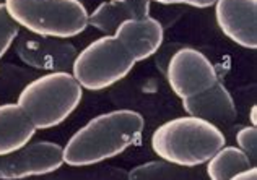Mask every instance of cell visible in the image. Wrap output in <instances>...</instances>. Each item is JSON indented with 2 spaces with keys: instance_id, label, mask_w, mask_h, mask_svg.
<instances>
[{
  "instance_id": "7a4b0ae2",
  "label": "cell",
  "mask_w": 257,
  "mask_h": 180,
  "mask_svg": "<svg viewBox=\"0 0 257 180\" xmlns=\"http://www.w3.org/2000/svg\"><path fill=\"white\" fill-rule=\"evenodd\" d=\"M152 150L160 159L182 168H199L226 144L216 125L199 117H178L161 124L152 135Z\"/></svg>"
},
{
  "instance_id": "cb8c5ba5",
  "label": "cell",
  "mask_w": 257,
  "mask_h": 180,
  "mask_svg": "<svg viewBox=\"0 0 257 180\" xmlns=\"http://www.w3.org/2000/svg\"><path fill=\"white\" fill-rule=\"evenodd\" d=\"M80 2H85V0H80Z\"/></svg>"
},
{
  "instance_id": "6da1fadb",
  "label": "cell",
  "mask_w": 257,
  "mask_h": 180,
  "mask_svg": "<svg viewBox=\"0 0 257 180\" xmlns=\"http://www.w3.org/2000/svg\"><path fill=\"white\" fill-rule=\"evenodd\" d=\"M144 130V116L132 109L99 114L70 136L62 148L64 164L75 168L103 164L137 144Z\"/></svg>"
},
{
  "instance_id": "8992f818",
  "label": "cell",
  "mask_w": 257,
  "mask_h": 180,
  "mask_svg": "<svg viewBox=\"0 0 257 180\" xmlns=\"http://www.w3.org/2000/svg\"><path fill=\"white\" fill-rule=\"evenodd\" d=\"M165 78L174 94L181 99L202 94L220 82L212 60L204 52L189 46L176 50L166 66Z\"/></svg>"
},
{
  "instance_id": "8fae6325",
  "label": "cell",
  "mask_w": 257,
  "mask_h": 180,
  "mask_svg": "<svg viewBox=\"0 0 257 180\" xmlns=\"http://www.w3.org/2000/svg\"><path fill=\"white\" fill-rule=\"evenodd\" d=\"M182 109L187 116L204 118L218 128L223 125H231L238 116L231 92L221 82L215 83L202 94L182 99Z\"/></svg>"
},
{
  "instance_id": "4fadbf2b",
  "label": "cell",
  "mask_w": 257,
  "mask_h": 180,
  "mask_svg": "<svg viewBox=\"0 0 257 180\" xmlns=\"http://www.w3.org/2000/svg\"><path fill=\"white\" fill-rule=\"evenodd\" d=\"M35 132V125L17 102L0 104V156L28 144Z\"/></svg>"
},
{
  "instance_id": "5b68a950",
  "label": "cell",
  "mask_w": 257,
  "mask_h": 180,
  "mask_svg": "<svg viewBox=\"0 0 257 180\" xmlns=\"http://www.w3.org/2000/svg\"><path fill=\"white\" fill-rule=\"evenodd\" d=\"M135 60L112 34L94 39L77 52L72 75L88 91H103L132 72Z\"/></svg>"
},
{
  "instance_id": "d6986e66",
  "label": "cell",
  "mask_w": 257,
  "mask_h": 180,
  "mask_svg": "<svg viewBox=\"0 0 257 180\" xmlns=\"http://www.w3.org/2000/svg\"><path fill=\"white\" fill-rule=\"evenodd\" d=\"M236 146L246 152L247 158L251 159V162L255 166L257 161V128L252 125L241 126L236 132Z\"/></svg>"
},
{
  "instance_id": "52a82bcc",
  "label": "cell",
  "mask_w": 257,
  "mask_h": 180,
  "mask_svg": "<svg viewBox=\"0 0 257 180\" xmlns=\"http://www.w3.org/2000/svg\"><path fill=\"white\" fill-rule=\"evenodd\" d=\"M15 56L22 64L41 72H69L78 49L69 39L38 36L28 31H20L13 42Z\"/></svg>"
},
{
  "instance_id": "e0dca14e",
  "label": "cell",
  "mask_w": 257,
  "mask_h": 180,
  "mask_svg": "<svg viewBox=\"0 0 257 180\" xmlns=\"http://www.w3.org/2000/svg\"><path fill=\"white\" fill-rule=\"evenodd\" d=\"M35 72L28 66L13 65L10 62L0 64V98L18 96L31 80H35Z\"/></svg>"
},
{
  "instance_id": "7c38bea8",
  "label": "cell",
  "mask_w": 257,
  "mask_h": 180,
  "mask_svg": "<svg viewBox=\"0 0 257 180\" xmlns=\"http://www.w3.org/2000/svg\"><path fill=\"white\" fill-rule=\"evenodd\" d=\"M150 8V0H106L88 15V26L104 34H112L124 20L148 16Z\"/></svg>"
},
{
  "instance_id": "9c48e42d",
  "label": "cell",
  "mask_w": 257,
  "mask_h": 180,
  "mask_svg": "<svg viewBox=\"0 0 257 180\" xmlns=\"http://www.w3.org/2000/svg\"><path fill=\"white\" fill-rule=\"evenodd\" d=\"M215 20L231 42L251 50L257 48V0H216Z\"/></svg>"
},
{
  "instance_id": "ac0fdd59",
  "label": "cell",
  "mask_w": 257,
  "mask_h": 180,
  "mask_svg": "<svg viewBox=\"0 0 257 180\" xmlns=\"http://www.w3.org/2000/svg\"><path fill=\"white\" fill-rule=\"evenodd\" d=\"M18 34H20V26L7 13L5 5L0 4V60L9 52Z\"/></svg>"
},
{
  "instance_id": "3957f363",
  "label": "cell",
  "mask_w": 257,
  "mask_h": 180,
  "mask_svg": "<svg viewBox=\"0 0 257 180\" xmlns=\"http://www.w3.org/2000/svg\"><path fill=\"white\" fill-rule=\"evenodd\" d=\"M82 98L83 88L70 72H47L25 86L17 104L36 130H49L70 117Z\"/></svg>"
},
{
  "instance_id": "7402d4cb",
  "label": "cell",
  "mask_w": 257,
  "mask_h": 180,
  "mask_svg": "<svg viewBox=\"0 0 257 180\" xmlns=\"http://www.w3.org/2000/svg\"><path fill=\"white\" fill-rule=\"evenodd\" d=\"M229 180H257V168L252 166V168L241 170L238 174H234Z\"/></svg>"
},
{
  "instance_id": "44dd1931",
  "label": "cell",
  "mask_w": 257,
  "mask_h": 180,
  "mask_svg": "<svg viewBox=\"0 0 257 180\" xmlns=\"http://www.w3.org/2000/svg\"><path fill=\"white\" fill-rule=\"evenodd\" d=\"M150 2H157L161 5H189L195 6V8H208V6L215 5L216 0H150Z\"/></svg>"
},
{
  "instance_id": "ba28073f",
  "label": "cell",
  "mask_w": 257,
  "mask_h": 180,
  "mask_svg": "<svg viewBox=\"0 0 257 180\" xmlns=\"http://www.w3.org/2000/svg\"><path fill=\"white\" fill-rule=\"evenodd\" d=\"M64 166L62 146L54 142H30L23 148L0 156V180H25L49 174Z\"/></svg>"
},
{
  "instance_id": "2e32d148",
  "label": "cell",
  "mask_w": 257,
  "mask_h": 180,
  "mask_svg": "<svg viewBox=\"0 0 257 180\" xmlns=\"http://www.w3.org/2000/svg\"><path fill=\"white\" fill-rule=\"evenodd\" d=\"M127 180H200V176L191 168L157 159L135 166L127 172Z\"/></svg>"
},
{
  "instance_id": "603a6c76",
  "label": "cell",
  "mask_w": 257,
  "mask_h": 180,
  "mask_svg": "<svg viewBox=\"0 0 257 180\" xmlns=\"http://www.w3.org/2000/svg\"><path fill=\"white\" fill-rule=\"evenodd\" d=\"M249 120H251V125L255 126L257 124V106L255 104L251 108V110H249Z\"/></svg>"
},
{
  "instance_id": "277c9868",
  "label": "cell",
  "mask_w": 257,
  "mask_h": 180,
  "mask_svg": "<svg viewBox=\"0 0 257 180\" xmlns=\"http://www.w3.org/2000/svg\"><path fill=\"white\" fill-rule=\"evenodd\" d=\"M20 28L38 36L70 39L88 28V10L80 0H4Z\"/></svg>"
},
{
  "instance_id": "5bb4252c",
  "label": "cell",
  "mask_w": 257,
  "mask_h": 180,
  "mask_svg": "<svg viewBox=\"0 0 257 180\" xmlns=\"http://www.w3.org/2000/svg\"><path fill=\"white\" fill-rule=\"evenodd\" d=\"M25 180H127V170L117 166L94 164V166H69L59 168L49 174L30 177Z\"/></svg>"
},
{
  "instance_id": "ffe728a7",
  "label": "cell",
  "mask_w": 257,
  "mask_h": 180,
  "mask_svg": "<svg viewBox=\"0 0 257 180\" xmlns=\"http://www.w3.org/2000/svg\"><path fill=\"white\" fill-rule=\"evenodd\" d=\"M182 44L181 42H166V44H161L160 49L153 54V60H155V66L157 70L165 76V72H166V66L170 64L171 57L176 54V50L181 49Z\"/></svg>"
},
{
  "instance_id": "30bf717a",
  "label": "cell",
  "mask_w": 257,
  "mask_h": 180,
  "mask_svg": "<svg viewBox=\"0 0 257 180\" xmlns=\"http://www.w3.org/2000/svg\"><path fill=\"white\" fill-rule=\"evenodd\" d=\"M112 36L122 44L135 62L153 57L165 39V28L160 20L153 16H142L124 20L114 30Z\"/></svg>"
},
{
  "instance_id": "9a60e30c",
  "label": "cell",
  "mask_w": 257,
  "mask_h": 180,
  "mask_svg": "<svg viewBox=\"0 0 257 180\" xmlns=\"http://www.w3.org/2000/svg\"><path fill=\"white\" fill-rule=\"evenodd\" d=\"M205 164L207 177L210 180H229L234 174L254 166L238 146H223Z\"/></svg>"
}]
</instances>
